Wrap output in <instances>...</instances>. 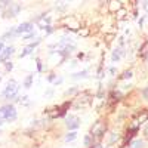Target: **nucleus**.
<instances>
[{
  "instance_id": "23",
  "label": "nucleus",
  "mask_w": 148,
  "mask_h": 148,
  "mask_svg": "<svg viewBox=\"0 0 148 148\" xmlns=\"http://www.w3.org/2000/svg\"><path fill=\"white\" fill-rule=\"evenodd\" d=\"M5 68H6L8 71H12V68H14V64H12L10 61H6V62H5Z\"/></svg>"
},
{
  "instance_id": "5",
  "label": "nucleus",
  "mask_w": 148,
  "mask_h": 148,
  "mask_svg": "<svg viewBox=\"0 0 148 148\" xmlns=\"http://www.w3.org/2000/svg\"><path fill=\"white\" fill-rule=\"evenodd\" d=\"M147 120H148V110L142 108V110H139V111H138V114L133 117V120H132L133 123H132L130 126H133V127H139V126L142 125V123H145Z\"/></svg>"
},
{
  "instance_id": "14",
  "label": "nucleus",
  "mask_w": 148,
  "mask_h": 148,
  "mask_svg": "<svg viewBox=\"0 0 148 148\" xmlns=\"http://www.w3.org/2000/svg\"><path fill=\"white\" fill-rule=\"evenodd\" d=\"M86 77H88V70H83V71L71 74V79H74V80H80V79H86Z\"/></svg>"
},
{
  "instance_id": "8",
  "label": "nucleus",
  "mask_w": 148,
  "mask_h": 148,
  "mask_svg": "<svg viewBox=\"0 0 148 148\" xmlns=\"http://www.w3.org/2000/svg\"><path fill=\"white\" fill-rule=\"evenodd\" d=\"M33 27H34V25H33V22H22V24H19V25L16 27V36L33 33V31H34Z\"/></svg>"
},
{
  "instance_id": "17",
  "label": "nucleus",
  "mask_w": 148,
  "mask_h": 148,
  "mask_svg": "<svg viewBox=\"0 0 148 148\" xmlns=\"http://www.w3.org/2000/svg\"><path fill=\"white\" fill-rule=\"evenodd\" d=\"M76 138H77V130H71V132H68L65 135V141L67 142H73Z\"/></svg>"
},
{
  "instance_id": "34",
  "label": "nucleus",
  "mask_w": 148,
  "mask_h": 148,
  "mask_svg": "<svg viewBox=\"0 0 148 148\" xmlns=\"http://www.w3.org/2000/svg\"><path fill=\"white\" fill-rule=\"evenodd\" d=\"M0 82H2V74H0Z\"/></svg>"
},
{
  "instance_id": "2",
  "label": "nucleus",
  "mask_w": 148,
  "mask_h": 148,
  "mask_svg": "<svg viewBox=\"0 0 148 148\" xmlns=\"http://www.w3.org/2000/svg\"><path fill=\"white\" fill-rule=\"evenodd\" d=\"M108 130V125H107V121L105 120H96L93 125L90 126V130H89V135L96 141V142H99L102 138H104V135L107 133Z\"/></svg>"
},
{
  "instance_id": "28",
  "label": "nucleus",
  "mask_w": 148,
  "mask_h": 148,
  "mask_svg": "<svg viewBox=\"0 0 148 148\" xmlns=\"http://www.w3.org/2000/svg\"><path fill=\"white\" fill-rule=\"evenodd\" d=\"M144 138L148 141V125L145 126V129H144Z\"/></svg>"
},
{
  "instance_id": "21",
  "label": "nucleus",
  "mask_w": 148,
  "mask_h": 148,
  "mask_svg": "<svg viewBox=\"0 0 148 148\" xmlns=\"http://www.w3.org/2000/svg\"><path fill=\"white\" fill-rule=\"evenodd\" d=\"M74 93H79V89L77 88H71V89H68V90H65V96H71V95H74Z\"/></svg>"
},
{
  "instance_id": "12",
  "label": "nucleus",
  "mask_w": 148,
  "mask_h": 148,
  "mask_svg": "<svg viewBox=\"0 0 148 148\" xmlns=\"http://www.w3.org/2000/svg\"><path fill=\"white\" fill-rule=\"evenodd\" d=\"M108 9L110 12H117L123 9V2H108Z\"/></svg>"
},
{
  "instance_id": "9",
  "label": "nucleus",
  "mask_w": 148,
  "mask_h": 148,
  "mask_svg": "<svg viewBox=\"0 0 148 148\" xmlns=\"http://www.w3.org/2000/svg\"><path fill=\"white\" fill-rule=\"evenodd\" d=\"M40 40H42V39H40V37H37V39H36V42H34V43H31V45H28V46H27V47H25V49H24V51H22L21 53H19V58H25L27 55H30V53H33V51H34V49L37 47V45H39V43H40Z\"/></svg>"
},
{
  "instance_id": "33",
  "label": "nucleus",
  "mask_w": 148,
  "mask_h": 148,
  "mask_svg": "<svg viewBox=\"0 0 148 148\" xmlns=\"http://www.w3.org/2000/svg\"><path fill=\"white\" fill-rule=\"evenodd\" d=\"M3 121H5V120H2V119H0V126H2V125H3Z\"/></svg>"
},
{
  "instance_id": "24",
  "label": "nucleus",
  "mask_w": 148,
  "mask_h": 148,
  "mask_svg": "<svg viewBox=\"0 0 148 148\" xmlns=\"http://www.w3.org/2000/svg\"><path fill=\"white\" fill-rule=\"evenodd\" d=\"M36 62H37V71H43V65H42V61L37 58L36 59Z\"/></svg>"
},
{
  "instance_id": "31",
  "label": "nucleus",
  "mask_w": 148,
  "mask_h": 148,
  "mask_svg": "<svg viewBox=\"0 0 148 148\" xmlns=\"http://www.w3.org/2000/svg\"><path fill=\"white\" fill-rule=\"evenodd\" d=\"M144 62H145V65L148 67V53H145V55H144Z\"/></svg>"
},
{
  "instance_id": "29",
  "label": "nucleus",
  "mask_w": 148,
  "mask_h": 148,
  "mask_svg": "<svg viewBox=\"0 0 148 148\" xmlns=\"http://www.w3.org/2000/svg\"><path fill=\"white\" fill-rule=\"evenodd\" d=\"M59 83H62V77H58V79L53 82V84H55V86H56V84H59Z\"/></svg>"
},
{
  "instance_id": "1",
  "label": "nucleus",
  "mask_w": 148,
  "mask_h": 148,
  "mask_svg": "<svg viewBox=\"0 0 148 148\" xmlns=\"http://www.w3.org/2000/svg\"><path fill=\"white\" fill-rule=\"evenodd\" d=\"M90 104H92V93H90V90H82L73 99V108L74 110L88 108Z\"/></svg>"
},
{
  "instance_id": "16",
  "label": "nucleus",
  "mask_w": 148,
  "mask_h": 148,
  "mask_svg": "<svg viewBox=\"0 0 148 148\" xmlns=\"http://www.w3.org/2000/svg\"><path fill=\"white\" fill-rule=\"evenodd\" d=\"M129 148H144V139H133Z\"/></svg>"
},
{
  "instance_id": "32",
  "label": "nucleus",
  "mask_w": 148,
  "mask_h": 148,
  "mask_svg": "<svg viewBox=\"0 0 148 148\" xmlns=\"http://www.w3.org/2000/svg\"><path fill=\"white\" fill-rule=\"evenodd\" d=\"M52 93H53V92H52V89H49V90L45 93V96H52Z\"/></svg>"
},
{
  "instance_id": "20",
  "label": "nucleus",
  "mask_w": 148,
  "mask_h": 148,
  "mask_svg": "<svg viewBox=\"0 0 148 148\" xmlns=\"http://www.w3.org/2000/svg\"><path fill=\"white\" fill-rule=\"evenodd\" d=\"M141 96H142V99H144L145 102H148V86L141 90Z\"/></svg>"
},
{
  "instance_id": "27",
  "label": "nucleus",
  "mask_w": 148,
  "mask_h": 148,
  "mask_svg": "<svg viewBox=\"0 0 148 148\" xmlns=\"http://www.w3.org/2000/svg\"><path fill=\"white\" fill-rule=\"evenodd\" d=\"M5 47H6V46H5V42H3L2 39H0V53H2V52L5 51Z\"/></svg>"
},
{
  "instance_id": "30",
  "label": "nucleus",
  "mask_w": 148,
  "mask_h": 148,
  "mask_svg": "<svg viewBox=\"0 0 148 148\" xmlns=\"http://www.w3.org/2000/svg\"><path fill=\"white\" fill-rule=\"evenodd\" d=\"M116 71H117V70H116L114 67H111V68H110V73H111V76H116Z\"/></svg>"
},
{
  "instance_id": "6",
  "label": "nucleus",
  "mask_w": 148,
  "mask_h": 148,
  "mask_svg": "<svg viewBox=\"0 0 148 148\" xmlns=\"http://www.w3.org/2000/svg\"><path fill=\"white\" fill-rule=\"evenodd\" d=\"M65 126H67V129L71 132V130H77L79 127H80V119L77 117V116H74V114H70V116H67V119H65Z\"/></svg>"
},
{
  "instance_id": "4",
  "label": "nucleus",
  "mask_w": 148,
  "mask_h": 148,
  "mask_svg": "<svg viewBox=\"0 0 148 148\" xmlns=\"http://www.w3.org/2000/svg\"><path fill=\"white\" fill-rule=\"evenodd\" d=\"M16 116H18V113H16L15 105L6 104V105H3V107H0V119H2V120L12 123V121L16 120Z\"/></svg>"
},
{
  "instance_id": "13",
  "label": "nucleus",
  "mask_w": 148,
  "mask_h": 148,
  "mask_svg": "<svg viewBox=\"0 0 148 148\" xmlns=\"http://www.w3.org/2000/svg\"><path fill=\"white\" fill-rule=\"evenodd\" d=\"M119 139H120V133L116 132V130L111 132V133H110V138H108V147H111L114 142H117Z\"/></svg>"
},
{
  "instance_id": "18",
  "label": "nucleus",
  "mask_w": 148,
  "mask_h": 148,
  "mask_svg": "<svg viewBox=\"0 0 148 148\" xmlns=\"http://www.w3.org/2000/svg\"><path fill=\"white\" fill-rule=\"evenodd\" d=\"M132 76H133V71H132V70H126L119 79H120V80H127V79H130Z\"/></svg>"
},
{
  "instance_id": "15",
  "label": "nucleus",
  "mask_w": 148,
  "mask_h": 148,
  "mask_svg": "<svg viewBox=\"0 0 148 148\" xmlns=\"http://www.w3.org/2000/svg\"><path fill=\"white\" fill-rule=\"evenodd\" d=\"M33 80H34V74H28V76L25 77V80H24V88L30 89L33 86Z\"/></svg>"
},
{
  "instance_id": "3",
  "label": "nucleus",
  "mask_w": 148,
  "mask_h": 148,
  "mask_svg": "<svg viewBox=\"0 0 148 148\" xmlns=\"http://www.w3.org/2000/svg\"><path fill=\"white\" fill-rule=\"evenodd\" d=\"M18 92H19V84L16 80L10 79L6 84V88L2 92V99L5 101H12V99H16L18 98Z\"/></svg>"
},
{
  "instance_id": "22",
  "label": "nucleus",
  "mask_w": 148,
  "mask_h": 148,
  "mask_svg": "<svg viewBox=\"0 0 148 148\" xmlns=\"http://www.w3.org/2000/svg\"><path fill=\"white\" fill-rule=\"evenodd\" d=\"M34 36H36L34 31H33V33H28V34L24 36V39H22V40H33V39H34Z\"/></svg>"
},
{
  "instance_id": "25",
  "label": "nucleus",
  "mask_w": 148,
  "mask_h": 148,
  "mask_svg": "<svg viewBox=\"0 0 148 148\" xmlns=\"http://www.w3.org/2000/svg\"><path fill=\"white\" fill-rule=\"evenodd\" d=\"M43 30H46V34H51V33L53 31L52 25H45V27H43Z\"/></svg>"
},
{
  "instance_id": "10",
  "label": "nucleus",
  "mask_w": 148,
  "mask_h": 148,
  "mask_svg": "<svg viewBox=\"0 0 148 148\" xmlns=\"http://www.w3.org/2000/svg\"><path fill=\"white\" fill-rule=\"evenodd\" d=\"M14 53H15V47L14 46H6L5 51L0 53V56H2V59H3V64L6 62V61H9V58L14 55Z\"/></svg>"
},
{
  "instance_id": "19",
  "label": "nucleus",
  "mask_w": 148,
  "mask_h": 148,
  "mask_svg": "<svg viewBox=\"0 0 148 148\" xmlns=\"http://www.w3.org/2000/svg\"><path fill=\"white\" fill-rule=\"evenodd\" d=\"M15 101H18V102H21L22 105H28V96H27V95H24V96H21V98L18 96V98H16V99H15Z\"/></svg>"
},
{
  "instance_id": "26",
  "label": "nucleus",
  "mask_w": 148,
  "mask_h": 148,
  "mask_svg": "<svg viewBox=\"0 0 148 148\" xmlns=\"http://www.w3.org/2000/svg\"><path fill=\"white\" fill-rule=\"evenodd\" d=\"M47 80H49V82H51V83H53V82L56 80V74H53V73H52V74H51V76H47Z\"/></svg>"
},
{
  "instance_id": "7",
  "label": "nucleus",
  "mask_w": 148,
  "mask_h": 148,
  "mask_svg": "<svg viewBox=\"0 0 148 148\" xmlns=\"http://www.w3.org/2000/svg\"><path fill=\"white\" fill-rule=\"evenodd\" d=\"M19 12H21V5L16 2H10V5L5 10V16L6 18H15Z\"/></svg>"
},
{
  "instance_id": "11",
  "label": "nucleus",
  "mask_w": 148,
  "mask_h": 148,
  "mask_svg": "<svg viewBox=\"0 0 148 148\" xmlns=\"http://www.w3.org/2000/svg\"><path fill=\"white\" fill-rule=\"evenodd\" d=\"M123 55H125L123 49H121V47H116L114 51H113V53H111V61H113V62H119Z\"/></svg>"
}]
</instances>
